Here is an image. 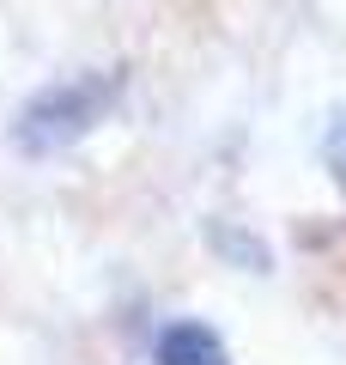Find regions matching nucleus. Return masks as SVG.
Listing matches in <instances>:
<instances>
[{
  "instance_id": "nucleus-4",
  "label": "nucleus",
  "mask_w": 346,
  "mask_h": 365,
  "mask_svg": "<svg viewBox=\"0 0 346 365\" xmlns=\"http://www.w3.org/2000/svg\"><path fill=\"white\" fill-rule=\"evenodd\" d=\"M322 165H328V177L346 189V110H334V116H328V134H322Z\"/></svg>"
},
{
  "instance_id": "nucleus-2",
  "label": "nucleus",
  "mask_w": 346,
  "mask_h": 365,
  "mask_svg": "<svg viewBox=\"0 0 346 365\" xmlns=\"http://www.w3.org/2000/svg\"><path fill=\"white\" fill-rule=\"evenodd\" d=\"M152 359L158 365H225V341L206 323H189V317H182V323H170L164 335H158Z\"/></svg>"
},
{
  "instance_id": "nucleus-1",
  "label": "nucleus",
  "mask_w": 346,
  "mask_h": 365,
  "mask_svg": "<svg viewBox=\"0 0 346 365\" xmlns=\"http://www.w3.org/2000/svg\"><path fill=\"white\" fill-rule=\"evenodd\" d=\"M128 73L122 67H85V73H67L55 86H43L13 122V146L25 158H55L67 146H79L98 122H110V110L122 104Z\"/></svg>"
},
{
  "instance_id": "nucleus-3",
  "label": "nucleus",
  "mask_w": 346,
  "mask_h": 365,
  "mask_svg": "<svg viewBox=\"0 0 346 365\" xmlns=\"http://www.w3.org/2000/svg\"><path fill=\"white\" fill-rule=\"evenodd\" d=\"M206 244H213L219 256H231L237 268H256V274L268 268V250H261V244H256L249 232H237V225H225V220H213V225H206Z\"/></svg>"
}]
</instances>
